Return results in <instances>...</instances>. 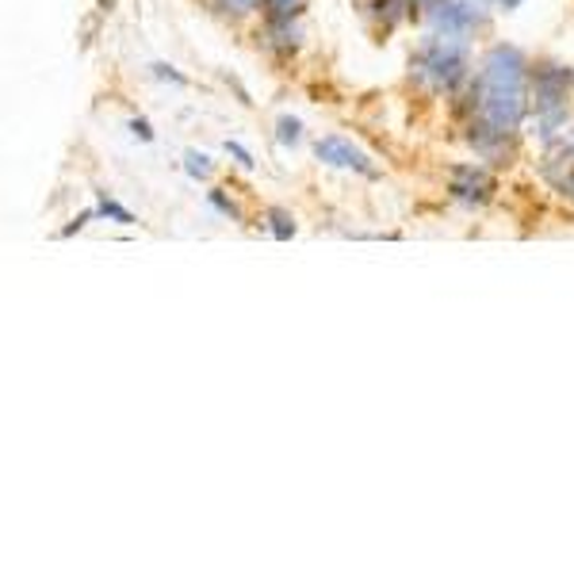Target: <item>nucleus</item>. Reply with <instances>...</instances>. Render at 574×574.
<instances>
[{"label": "nucleus", "mask_w": 574, "mask_h": 574, "mask_svg": "<svg viewBox=\"0 0 574 574\" xmlns=\"http://www.w3.org/2000/svg\"><path fill=\"white\" fill-rule=\"evenodd\" d=\"M471 85V119L490 131L517 139L528 108H533V65L510 43H498L482 55Z\"/></svg>", "instance_id": "nucleus-1"}, {"label": "nucleus", "mask_w": 574, "mask_h": 574, "mask_svg": "<svg viewBox=\"0 0 574 574\" xmlns=\"http://www.w3.org/2000/svg\"><path fill=\"white\" fill-rule=\"evenodd\" d=\"M410 73L426 93L456 96L459 88L471 81V55H467V43L433 32L418 50H414Z\"/></svg>", "instance_id": "nucleus-2"}, {"label": "nucleus", "mask_w": 574, "mask_h": 574, "mask_svg": "<svg viewBox=\"0 0 574 574\" xmlns=\"http://www.w3.org/2000/svg\"><path fill=\"white\" fill-rule=\"evenodd\" d=\"M574 73L555 62L533 65V111L543 139H555L559 127H566V104H571Z\"/></svg>", "instance_id": "nucleus-3"}, {"label": "nucleus", "mask_w": 574, "mask_h": 574, "mask_svg": "<svg viewBox=\"0 0 574 574\" xmlns=\"http://www.w3.org/2000/svg\"><path fill=\"white\" fill-rule=\"evenodd\" d=\"M421 16L433 24L437 35L467 43L487 27V4L482 0H421Z\"/></svg>", "instance_id": "nucleus-4"}, {"label": "nucleus", "mask_w": 574, "mask_h": 574, "mask_svg": "<svg viewBox=\"0 0 574 574\" xmlns=\"http://www.w3.org/2000/svg\"><path fill=\"white\" fill-rule=\"evenodd\" d=\"M314 157H319L322 165H330V169L357 172V177H368V180L380 177V169H375L372 157H368L360 146H352L345 134H326V139H319L314 142Z\"/></svg>", "instance_id": "nucleus-5"}, {"label": "nucleus", "mask_w": 574, "mask_h": 574, "mask_svg": "<svg viewBox=\"0 0 574 574\" xmlns=\"http://www.w3.org/2000/svg\"><path fill=\"white\" fill-rule=\"evenodd\" d=\"M449 192L464 203H487L490 192H494V180H490V172L482 165H456Z\"/></svg>", "instance_id": "nucleus-6"}, {"label": "nucleus", "mask_w": 574, "mask_h": 574, "mask_svg": "<svg viewBox=\"0 0 574 574\" xmlns=\"http://www.w3.org/2000/svg\"><path fill=\"white\" fill-rule=\"evenodd\" d=\"M414 16H421V0H372V20L383 32H395Z\"/></svg>", "instance_id": "nucleus-7"}, {"label": "nucleus", "mask_w": 574, "mask_h": 574, "mask_svg": "<svg viewBox=\"0 0 574 574\" xmlns=\"http://www.w3.org/2000/svg\"><path fill=\"white\" fill-rule=\"evenodd\" d=\"M264 218H268V230H272V238L287 241V238H291V234H296V218L287 215L284 207H268V211H264Z\"/></svg>", "instance_id": "nucleus-8"}, {"label": "nucleus", "mask_w": 574, "mask_h": 574, "mask_svg": "<svg viewBox=\"0 0 574 574\" xmlns=\"http://www.w3.org/2000/svg\"><path fill=\"white\" fill-rule=\"evenodd\" d=\"M211 4H215V12H223V16L241 20V16H253V12H261L264 0H211Z\"/></svg>", "instance_id": "nucleus-9"}, {"label": "nucleus", "mask_w": 574, "mask_h": 574, "mask_svg": "<svg viewBox=\"0 0 574 574\" xmlns=\"http://www.w3.org/2000/svg\"><path fill=\"white\" fill-rule=\"evenodd\" d=\"M184 169L192 180H211V172H215V165H211L207 154H195V150H188L184 154Z\"/></svg>", "instance_id": "nucleus-10"}, {"label": "nucleus", "mask_w": 574, "mask_h": 574, "mask_svg": "<svg viewBox=\"0 0 574 574\" xmlns=\"http://www.w3.org/2000/svg\"><path fill=\"white\" fill-rule=\"evenodd\" d=\"M276 139L284 142V146H299V139H303V123L291 116H279L276 119Z\"/></svg>", "instance_id": "nucleus-11"}, {"label": "nucleus", "mask_w": 574, "mask_h": 574, "mask_svg": "<svg viewBox=\"0 0 574 574\" xmlns=\"http://www.w3.org/2000/svg\"><path fill=\"white\" fill-rule=\"evenodd\" d=\"M207 203L218 211V215L234 218V223H246V215H241V207H238V203H234V200H226V195L218 192V188H215V192H207Z\"/></svg>", "instance_id": "nucleus-12"}, {"label": "nucleus", "mask_w": 574, "mask_h": 574, "mask_svg": "<svg viewBox=\"0 0 574 574\" xmlns=\"http://www.w3.org/2000/svg\"><path fill=\"white\" fill-rule=\"evenodd\" d=\"M96 215L100 218H111V223H119V226H131L134 223V215L127 207H119L116 200H100V207H96Z\"/></svg>", "instance_id": "nucleus-13"}, {"label": "nucleus", "mask_w": 574, "mask_h": 574, "mask_svg": "<svg viewBox=\"0 0 574 574\" xmlns=\"http://www.w3.org/2000/svg\"><path fill=\"white\" fill-rule=\"evenodd\" d=\"M226 154H234V157H238V165H241V169H253V154H249L246 146H238V142H226Z\"/></svg>", "instance_id": "nucleus-14"}, {"label": "nucleus", "mask_w": 574, "mask_h": 574, "mask_svg": "<svg viewBox=\"0 0 574 574\" xmlns=\"http://www.w3.org/2000/svg\"><path fill=\"white\" fill-rule=\"evenodd\" d=\"M154 73H157V77H165V81H172V85H188V81L180 77V73H172V65H165V62H157Z\"/></svg>", "instance_id": "nucleus-15"}, {"label": "nucleus", "mask_w": 574, "mask_h": 574, "mask_svg": "<svg viewBox=\"0 0 574 574\" xmlns=\"http://www.w3.org/2000/svg\"><path fill=\"white\" fill-rule=\"evenodd\" d=\"M131 131L139 134L142 142H154V131H150V123H146V119H131Z\"/></svg>", "instance_id": "nucleus-16"}, {"label": "nucleus", "mask_w": 574, "mask_h": 574, "mask_svg": "<svg viewBox=\"0 0 574 574\" xmlns=\"http://www.w3.org/2000/svg\"><path fill=\"white\" fill-rule=\"evenodd\" d=\"M482 4H487V9H505V12H513V9H521L525 0H482Z\"/></svg>", "instance_id": "nucleus-17"}, {"label": "nucleus", "mask_w": 574, "mask_h": 574, "mask_svg": "<svg viewBox=\"0 0 574 574\" xmlns=\"http://www.w3.org/2000/svg\"><path fill=\"white\" fill-rule=\"evenodd\" d=\"M563 192H566V200H574V162L566 165V177H563Z\"/></svg>", "instance_id": "nucleus-18"}, {"label": "nucleus", "mask_w": 574, "mask_h": 574, "mask_svg": "<svg viewBox=\"0 0 574 574\" xmlns=\"http://www.w3.org/2000/svg\"><path fill=\"white\" fill-rule=\"evenodd\" d=\"M571 150H574V139H571Z\"/></svg>", "instance_id": "nucleus-19"}]
</instances>
